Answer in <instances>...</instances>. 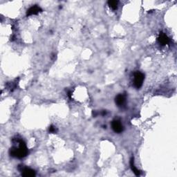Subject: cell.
I'll return each mask as SVG.
<instances>
[{
  "label": "cell",
  "instance_id": "8",
  "mask_svg": "<svg viewBox=\"0 0 177 177\" xmlns=\"http://www.w3.org/2000/svg\"><path fill=\"white\" fill-rule=\"evenodd\" d=\"M130 167H131V169L133 171V172L135 174V175L136 176H139L140 174H141V171L137 169V168L135 167L134 164V158H132L130 160Z\"/></svg>",
  "mask_w": 177,
  "mask_h": 177
},
{
  "label": "cell",
  "instance_id": "4",
  "mask_svg": "<svg viewBox=\"0 0 177 177\" xmlns=\"http://www.w3.org/2000/svg\"><path fill=\"white\" fill-rule=\"evenodd\" d=\"M115 102L118 107H123L125 105V103H126L125 96L123 94L118 95L115 98Z\"/></svg>",
  "mask_w": 177,
  "mask_h": 177
},
{
  "label": "cell",
  "instance_id": "2",
  "mask_svg": "<svg viewBox=\"0 0 177 177\" xmlns=\"http://www.w3.org/2000/svg\"><path fill=\"white\" fill-rule=\"evenodd\" d=\"M145 76L143 73L140 71H136L134 73V86L135 88L140 89L143 85Z\"/></svg>",
  "mask_w": 177,
  "mask_h": 177
},
{
  "label": "cell",
  "instance_id": "3",
  "mask_svg": "<svg viewBox=\"0 0 177 177\" xmlns=\"http://www.w3.org/2000/svg\"><path fill=\"white\" fill-rule=\"evenodd\" d=\"M111 127H112L113 130L116 133H121L123 131V126L121 122L118 119L113 120L111 123Z\"/></svg>",
  "mask_w": 177,
  "mask_h": 177
},
{
  "label": "cell",
  "instance_id": "10",
  "mask_svg": "<svg viewBox=\"0 0 177 177\" xmlns=\"http://www.w3.org/2000/svg\"><path fill=\"white\" fill-rule=\"evenodd\" d=\"M49 131L50 133H56L57 132V129L54 126L51 125V127H49Z\"/></svg>",
  "mask_w": 177,
  "mask_h": 177
},
{
  "label": "cell",
  "instance_id": "1",
  "mask_svg": "<svg viewBox=\"0 0 177 177\" xmlns=\"http://www.w3.org/2000/svg\"><path fill=\"white\" fill-rule=\"evenodd\" d=\"M17 143H18L19 147H13L10 149L9 153L10 155L13 157L18 158H24L28 154V150L27 149V145L25 142L21 139H16Z\"/></svg>",
  "mask_w": 177,
  "mask_h": 177
},
{
  "label": "cell",
  "instance_id": "9",
  "mask_svg": "<svg viewBox=\"0 0 177 177\" xmlns=\"http://www.w3.org/2000/svg\"><path fill=\"white\" fill-rule=\"evenodd\" d=\"M108 5L109 6L111 9L116 10L118 8V1H109Z\"/></svg>",
  "mask_w": 177,
  "mask_h": 177
},
{
  "label": "cell",
  "instance_id": "7",
  "mask_svg": "<svg viewBox=\"0 0 177 177\" xmlns=\"http://www.w3.org/2000/svg\"><path fill=\"white\" fill-rule=\"evenodd\" d=\"M158 41L161 45L164 46V45L167 44L169 43L170 39L165 33H161L159 34V36L158 38Z\"/></svg>",
  "mask_w": 177,
  "mask_h": 177
},
{
  "label": "cell",
  "instance_id": "5",
  "mask_svg": "<svg viewBox=\"0 0 177 177\" xmlns=\"http://www.w3.org/2000/svg\"><path fill=\"white\" fill-rule=\"evenodd\" d=\"M41 11H42V10H41V8L40 7H39V6L37 5H35L33 6H32V7H30L29 9L27 10V16H30V15H37Z\"/></svg>",
  "mask_w": 177,
  "mask_h": 177
},
{
  "label": "cell",
  "instance_id": "6",
  "mask_svg": "<svg viewBox=\"0 0 177 177\" xmlns=\"http://www.w3.org/2000/svg\"><path fill=\"white\" fill-rule=\"evenodd\" d=\"M21 171V175L24 177H32L36 176V172L30 168L24 167L22 168Z\"/></svg>",
  "mask_w": 177,
  "mask_h": 177
}]
</instances>
